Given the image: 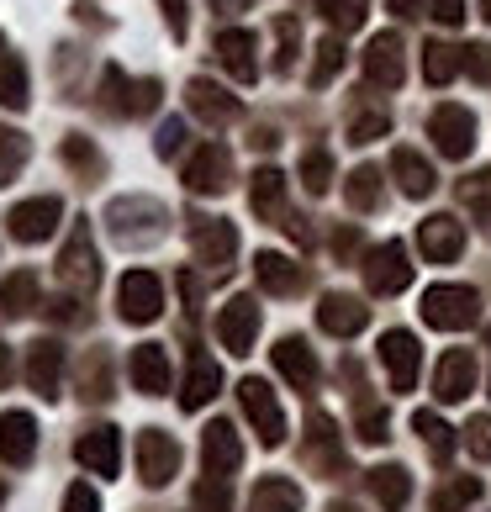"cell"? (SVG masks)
Listing matches in <instances>:
<instances>
[{"mask_svg":"<svg viewBox=\"0 0 491 512\" xmlns=\"http://www.w3.org/2000/svg\"><path fill=\"white\" fill-rule=\"evenodd\" d=\"M317 11H323L338 32H354L365 22V0H317Z\"/></svg>","mask_w":491,"mask_h":512,"instance_id":"cell-39","label":"cell"},{"mask_svg":"<svg viewBox=\"0 0 491 512\" xmlns=\"http://www.w3.org/2000/svg\"><path fill=\"white\" fill-rule=\"evenodd\" d=\"M476 317H481V296L470 286H428L423 291V322L428 328L455 333V328H470Z\"/></svg>","mask_w":491,"mask_h":512,"instance_id":"cell-1","label":"cell"},{"mask_svg":"<svg viewBox=\"0 0 491 512\" xmlns=\"http://www.w3.org/2000/svg\"><path fill=\"white\" fill-rule=\"evenodd\" d=\"M175 470H180V444L159 428H143L138 433V476H143V486H164Z\"/></svg>","mask_w":491,"mask_h":512,"instance_id":"cell-8","label":"cell"},{"mask_svg":"<svg viewBox=\"0 0 491 512\" xmlns=\"http://www.w3.org/2000/svg\"><path fill=\"white\" fill-rule=\"evenodd\" d=\"M64 512H101V497L90 491L85 481L80 486H69V497H64Z\"/></svg>","mask_w":491,"mask_h":512,"instance_id":"cell-46","label":"cell"},{"mask_svg":"<svg viewBox=\"0 0 491 512\" xmlns=\"http://www.w3.org/2000/svg\"><path fill=\"white\" fill-rule=\"evenodd\" d=\"M0 101H6L11 111L27 106V69L16 59H0Z\"/></svg>","mask_w":491,"mask_h":512,"instance_id":"cell-38","label":"cell"},{"mask_svg":"<svg viewBox=\"0 0 491 512\" xmlns=\"http://www.w3.org/2000/svg\"><path fill=\"white\" fill-rule=\"evenodd\" d=\"M185 101H191V111H196L201 122H233L238 111H243L228 90L212 85V80H191V85H185Z\"/></svg>","mask_w":491,"mask_h":512,"instance_id":"cell-23","label":"cell"},{"mask_svg":"<svg viewBox=\"0 0 491 512\" xmlns=\"http://www.w3.org/2000/svg\"><path fill=\"white\" fill-rule=\"evenodd\" d=\"M418 249H423V259H433V264H455L460 249H465V227H460L455 217H428V222L418 227Z\"/></svg>","mask_w":491,"mask_h":512,"instance_id":"cell-18","label":"cell"},{"mask_svg":"<svg viewBox=\"0 0 491 512\" xmlns=\"http://www.w3.org/2000/svg\"><path fill=\"white\" fill-rule=\"evenodd\" d=\"M201 460H206V476L212 481H228L233 470L243 465V444H238V428L233 423H212L201 439Z\"/></svg>","mask_w":491,"mask_h":512,"instance_id":"cell-14","label":"cell"},{"mask_svg":"<svg viewBox=\"0 0 491 512\" xmlns=\"http://www.w3.org/2000/svg\"><path fill=\"white\" fill-rule=\"evenodd\" d=\"M460 64H465V74H476L481 85H491V48H486V43L460 48Z\"/></svg>","mask_w":491,"mask_h":512,"instance_id":"cell-43","label":"cell"},{"mask_svg":"<svg viewBox=\"0 0 491 512\" xmlns=\"http://www.w3.org/2000/svg\"><path fill=\"white\" fill-rule=\"evenodd\" d=\"M22 164H27V138L11 127H0V185H11Z\"/></svg>","mask_w":491,"mask_h":512,"instance_id":"cell-37","label":"cell"},{"mask_svg":"<svg viewBox=\"0 0 491 512\" xmlns=\"http://www.w3.org/2000/svg\"><path fill=\"white\" fill-rule=\"evenodd\" d=\"M127 375H132V386H138L143 396H164L169 391V354L159 344H138L127 359Z\"/></svg>","mask_w":491,"mask_h":512,"instance_id":"cell-21","label":"cell"},{"mask_svg":"<svg viewBox=\"0 0 491 512\" xmlns=\"http://www.w3.org/2000/svg\"><path fill=\"white\" fill-rule=\"evenodd\" d=\"M6 381H11V349L0 344V386H6Z\"/></svg>","mask_w":491,"mask_h":512,"instance_id":"cell-52","label":"cell"},{"mask_svg":"<svg viewBox=\"0 0 491 512\" xmlns=\"http://www.w3.org/2000/svg\"><path fill=\"white\" fill-rule=\"evenodd\" d=\"M465 449L476 454V460H491V417H470V428H465Z\"/></svg>","mask_w":491,"mask_h":512,"instance_id":"cell-44","label":"cell"},{"mask_svg":"<svg viewBox=\"0 0 491 512\" xmlns=\"http://www.w3.org/2000/svg\"><path fill=\"white\" fill-rule=\"evenodd\" d=\"M370 491H375V502H381L386 512H402L407 497H412V476L402 465H381V470H370Z\"/></svg>","mask_w":491,"mask_h":512,"instance_id":"cell-29","label":"cell"},{"mask_svg":"<svg viewBox=\"0 0 491 512\" xmlns=\"http://www.w3.org/2000/svg\"><path fill=\"white\" fill-rule=\"evenodd\" d=\"M476 497H481V481L476 476H455L444 491H433V512H465Z\"/></svg>","mask_w":491,"mask_h":512,"instance_id":"cell-35","label":"cell"},{"mask_svg":"<svg viewBox=\"0 0 491 512\" xmlns=\"http://www.w3.org/2000/svg\"><path fill=\"white\" fill-rule=\"evenodd\" d=\"M418 359H423V349H418V338H412V333L391 328L381 338V365L391 375V391H412V386H418Z\"/></svg>","mask_w":491,"mask_h":512,"instance_id":"cell-12","label":"cell"},{"mask_svg":"<svg viewBox=\"0 0 491 512\" xmlns=\"http://www.w3.org/2000/svg\"><path fill=\"white\" fill-rule=\"evenodd\" d=\"M32 301H37V275L32 270H16L6 286H0V312H6V317L32 312Z\"/></svg>","mask_w":491,"mask_h":512,"instance_id":"cell-32","label":"cell"},{"mask_svg":"<svg viewBox=\"0 0 491 512\" xmlns=\"http://www.w3.org/2000/svg\"><path fill=\"white\" fill-rule=\"evenodd\" d=\"M249 512H301V491L286 476H264L249 497Z\"/></svg>","mask_w":491,"mask_h":512,"instance_id":"cell-28","label":"cell"},{"mask_svg":"<svg viewBox=\"0 0 491 512\" xmlns=\"http://www.w3.org/2000/svg\"><path fill=\"white\" fill-rule=\"evenodd\" d=\"M196 502L206 512H228V481H201L196 486Z\"/></svg>","mask_w":491,"mask_h":512,"instance_id":"cell-45","label":"cell"},{"mask_svg":"<svg viewBox=\"0 0 491 512\" xmlns=\"http://www.w3.org/2000/svg\"><path fill=\"white\" fill-rule=\"evenodd\" d=\"M59 375H64V349L53 344H32V354H27V381H32V391H43V396H59Z\"/></svg>","mask_w":491,"mask_h":512,"instance_id":"cell-24","label":"cell"},{"mask_svg":"<svg viewBox=\"0 0 491 512\" xmlns=\"http://www.w3.org/2000/svg\"><path fill=\"white\" fill-rule=\"evenodd\" d=\"M433 391H439V402H465V396L476 391V354H470V349H449L439 359Z\"/></svg>","mask_w":491,"mask_h":512,"instance_id":"cell-16","label":"cell"},{"mask_svg":"<svg viewBox=\"0 0 491 512\" xmlns=\"http://www.w3.org/2000/svg\"><path fill=\"white\" fill-rule=\"evenodd\" d=\"M249 201L264 222H286V175L280 169H259L249 185Z\"/></svg>","mask_w":491,"mask_h":512,"instance_id":"cell-25","label":"cell"},{"mask_svg":"<svg viewBox=\"0 0 491 512\" xmlns=\"http://www.w3.org/2000/svg\"><path fill=\"white\" fill-rule=\"evenodd\" d=\"M391 11H402V16H412V11H418V0H391Z\"/></svg>","mask_w":491,"mask_h":512,"instance_id":"cell-53","label":"cell"},{"mask_svg":"<svg viewBox=\"0 0 491 512\" xmlns=\"http://www.w3.org/2000/svg\"><path fill=\"white\" fill-rule=\"evenodd\" d=\"M217 59L228 64L233 80L249 85L254 74H259V64H254V32H238V27H233V32H222V37H217Z\"/></svg>","mask_w":491,"mask_h":512,"instance_id":"cell-26","label":"cell"},{"mask_svg":"<svg viewBox=\"0 0 491 512\" xmlns=\"http://www.w3.org/2000/svg\"><path fill=\"white\" fill-rule=\"evenodd\" d=\"M365 280L375 296H396L412 286V264H407V249L402 243H381V249H370V264H365Z\"/></svg>","mask_w":491,"mask_h":512,"instance_id":"cell-7","label":"cell"},{"mask_svg":"<svg viewBox=\"0 0 491 512\" xmlns=\"http://www.w3.org/2000/svg\"><path fill=\"white\" fill-rule=\"evenodd\" d=\"M164 16H169V32L185 37V0H164Z\"/></svg>","mask_w":491,"mask_h":512,"instance_id":"cell-50","label":"cell"},{"mask_svg":"<svg viewBox=\"0 0 491 512\" xmlns=\"http://www.w3.org/2000/svg\"><path fill=\"white\" fill-rule=\"evenodd\" d=\"M59 280L74 291V296H90V286L101 280V264H96V249H90V233L85 227H74L64 254H59Z\"/></svg>","mask_w":491,"mask_h":512,"instance_id":"cell-6","label":"cell"},{"mask_svg":"<svg viewBox=\"0 0 491 512\" xmlns=\"http://www.w3.org/2000/svg\"><path fill=\"white\" fill-rule=\"evenodd\" d=\"M228 175H233V154L222 143L196 148V159L185 164V185H191L196 196H222L228 191Z\"/></svg>","mask_w":491,"mask_h":512,"instance_id":"cell-10","label":"cell"},{"mask_svg":"<svg viewBox=\"0 0 491 512\" xmlns=\"http://www.w3.org/2000/svg\"><path fill=\"white\" fill-rule=\"evenodd\" d=\"M481 6H486V22H491V0H481Z\"/></svg>","mask_w":491,"mask_h":512,"instance_id":"cell-55","label":"cell"},{"mask_svg":"<svg viewBox=\"0 0 491 512\" xmlns=\"http://www.w3.org/2000/svg\"><path fill=\"white\" fill-rule=\"evenodd\" d=\"M386 132H391L386 111H365V117L349 122V143H375V138H386Z\"/></svg>","mask_w":491,"mask_h":512,"instance_id":"cell-42","label":"cell"},{"mask_svg":"<svg viewBox=\"0 0 491 512\" xmlns=\"http://www.w3.org/2000/svg\"><path fill=\"white\" fill-rule=\"evenodd\" d=\"M32 454H37V423H32V412H6L0 417V460L6 465H32Z\"/></svg>","mask_w":491,"mask_h":512,"instance_id":"cell-20","label":"cell"},{"mask_svg":"<svg viewBox=\"0 0 491 512\" xmlns=\"http://www.w3.org/2000/svg\"><path fill=\"white\" fill-rule=\"evenodd\" d=\"M317 322H323V333H333V338H354L370 322V307L360 296L333 291V296H323V307H317Z\"/></svg>","mask_w":491,"mask_h":512,"instance_id":"cell-19","label":"cell"},{"mask_svg":"<svg viewBox=\"0 0 491 512\" xmlns=\"http://www.w3.org/2000/svg\"><path fill=\"white\" fill-rule=\"evenodd\" d=\"M74 460H80L90 476H117V465H122V433L117 428H85L80 433V444H74Z\"/></svg>","mask_w":491,"mask_h":512,"instance_id":"cell-11","label":"cell"},{"mask_svg":"<svg viewBox=\"0 0 491 512\" xmlns=\"http://www.w3.org/2000/svg\"><path fill=\"white\" fill-rule=\"evenodd\" d=\"M238 396H243V412H249V423H254V433H259V444H264V449H275L280 439H286V412H280L275 391L264 386L259 375H249V381L238 386Z\"/></svg>","mask_w":491,"mask_h":512,"instance_id":"cell-3","label":"cell"},{"mask_svg":"<svg viewBox=\"0 0 491 512\" xmlns=\"http://www.w3.org/2000/svg\"><path fill=\"white\" fill-rule=\"evenodd\" d=\"M391 175L402 180L407 196H428L433 191V169H428L423 154H412V148H396V154H391Z\"/></svg>","mask_w":491,"mask_h":512,"instance_id":"cell-30","label":"cell"},{"mask_svg":"<svg viewBox=\"0 0 491 512\" xmlns=\"http://www.w3.org/2000/svg\"><path fill=\"white\" fill-rule=\"evenodd\" d=\"M0 507H6V491H0Z\"/></svg>","mask_w":491,"mask_h":512,"instance_id":"cell-56","label":"cell"},{"mask_svg":"<svg viewBox=\"0 0 491 512\" xmlns=\"http://www.w3.org/2000/svg\"><path fill=\"white\" fill-rule=\"evenodd\" d=\"M338 69H344V43H338V37H323V43H317V69H312V85H328Z\"/></svg>","mask_w":491,"mask_h":512,"instance_id":"cell-41","label":"cell"},{"mask_svg":"<svg viewBox=\"0 0 491 512\" xmlns=\"http://www.w3.org/2000/svg\"><path fill=\"white\" fill-rule=\"evenodd\" d=\"M191 243H196V259L206 264V270H233V254H238V233H233V222H196V233H191Z\"/></svg>","mask_w":491,"mask_h":512,"instance_id":"cell-15","label":"cell"},{"mask_svg":"<svg viewBox=\"0 0 491 512\" xmlns=\"http://www.w3.org/2000/svg\"><path fill=\"white\" fill-rule=\"evenodd\" d=\"M254 333H259V307H254V296H233L228 307L217 312V338H222V349L243 359V354L254 349Z\"/></svg>","mask_w":491,"mask_h":512,"instance_id":"cell-9","label":"cell"},{"mask_svg":"<svg viewBox=\"0 0 491 512\" xmlns=\"http://www.w3.org/2000/svg\"><path fill=\"white\" fill-rule=\"evenodd\" d=\"M164 307V286H159V275L154 270H127L122 275V286H117V312L122 322H154Z\"/></svg>","mask_w":491,"mask_h":512,"instance_id":"cell-4","label":"cell"},{"mask_svg":"<svg viewBox=\"0 0 491 512\" xmlns=\"http://www.w3.org/2000/svg\"><path fill=\"white\" fill-rule=\"evenodd\" d=\"M212 6H217V11H238V6H243V0H212Z\"/></svg>","mask_w":491,"mask_h":512,"instance_id":"cell-54","label":"cell"},{"mask_svg":"<svg viewBox=\"0 0 491 512\" xmlns=\"http://www.w3.org/2000/svg\"><path fill=\"white\" fill-rule=\"evenodd\" d=\"M111 233L132 249H143V243H159L164 233V206L148 201V196H127V201H111Z\"/></svg>","mask_w":491,"mask_h":512,"instance_id":"cell-2","label":"cell"},{"mask_svg":"<svg viewBox=\"0 0 491 512\" xmlns=\"http://www.w3.org/2000/svg\"><path fill=\"white\" fill-rule=\"evenodd\" d=\"M217 386H222V370H217L206 354H196V359H191V375H185V391H180V407H185V412L206 407V402L217 396Z\"/></svg>","mask_w":491,"mask_h":512,"instance_id":"cell-27","label":"cell"},{"mask_svg":"<svg viewBox=\"0 0 491 512\" xmlns=\"http://www.w3.org/2000/svg\"><path fill=\"white\" fill-rule=\"evenodd\" d=\"M64 159H69V164H80V169H101V154H96L90 143H80V138H69V143H64Z\"/></svg>","mask_w":491,"mask_h":512,"instance_id":"cell-47","label":"cell"},{"mask_svg":"<svg viewBox=\"0 0 491 512\" xmlns=\"http://www.w3.org/2000/svg\"><path fill=\"white\" fill-rule=\"evenodd\" d=\"M386 428H391V417H386V412H365V417H360V439H365V444H381V439H386Z\"/></svg>","mask_w":491,"mask_h":512,"instance_id":"cell-48","label":"cell"},{"mask_svg":"<svg viewBox=\"0 0 491 512\" xmlns=\"http://www.w3.org/2000/svg\"><path fill=\"white\" fill-rule=\"evenodd\" d=\"M460 48H449V43H428L423 48V74H428V85H449L460 74Z\"/></svg>","mask_w":491,"mask_h":512,"instance_id":"cell-33","label":"cell"},{"mask_svg":"<svg viewBox=\"0 0 491 512\" xmlns=\"http://www.w3.org/2000/svg\"><path fill=\"white\" fill-rule=\"evenodd\" d=\"M433 16H439V22H449V27H455L460 16H465V0H439V6H433Z\"/></svg>","mask_w":491,"mask_h":512,"instance_id":"cell-51","label":"cell"},{"mask_svg":"<svg viewBox=\"0 0 491 512\" xmlns=\"http://www.w3.org/2000/svg\"><path fill=\"white\" fill-rule=\"evenodd\" d=\"M412 428L423 433V444L433 449V460H449V449H455V439H449V423L433 412H412Z\"/></svg>","mask_w":491,"mask_h":512,"instance_id":"cell-36","label":"cell"},{"mask_svg":"<svg viewBox=\"0 0 491 512\" xmlns=\"http://www.w3.org/2000/svg\"><path fill=\"white\" fill-rule=\"evenodd\" d=\"M254 275H259V286L275 291V296H291V291L301 286V270H296L286 254H259V259H254Z\"/></svg>","mask_w":491,"mask_h":512,"instance_id":"cell-31","label":"cell"},{"mask_svg":"<svg viewBox=\"0 0 491 512\" xmlns=\"http://www.w3.org/2000/svg\"><path fill=\"white\" fill-rule=\"evenodd\" d=\"M428 138L439 143V154L449 159H465L470 148H476V117H470L465 106H433V117H428Z\"/></svg>","mask_w":491,"mask_h":512,"instance_id":"cell-5","label":"cell"},{"mask_svg":"<svg viewBox=\"0 0 491 512\" xmlns=\"http://www.w3.org/2000/svg\"><path fill=\"white\" fill-rule=\"evenodd\" d=\"M180 143H185V127H180V122H164V127H159V154H164V159L180 154Z\"/></svg>","mask_w":491,"mask_h":512,"instance_id":"cell-49","label":"cell"},{"mask_svg":"<svg viewBox=\"0 0 491 512\" xmlns=\"http://www.w3.org/2000/svg\"><path fill=\"white\" fill-rule=\"evenodd\" d=\"M349 206L354 212H375L381 206V169H370V164H360L349 175Z\"/></svg>","mask_w":491,"mask_h":512,"instance_id":"cell-34","label":"cell"},{"mask_svg":"<svg viewBox=\"0 0 491 512\" xmlns=\"http://www.w3.org/2000/svg\"><path fill=\"white\" fill-rule=\"evenodd\" d=\"M59 196H32V201H22V206H11V238H22V243H43L53 227H59Z\"/></svg>","mask_w":491,"mask_h":512,"instance_id":"cell-13","label":"cell"},{"mask_svg":"<svg viewBox=\"0 0 491 512\" xmlns=\"http://www.w3.org/2000/svg\"><path fill=\"white\" fill-rule=\"evenodd\" d=\"M301 180H307V191H312V196H323V191H328V180H333V159L323 154V148H312V154L301 159Z\"/></svg>","mask_w":491,"mask_h":512,"instance_id":"cell-40","label":"cell"},{"mask_svg":"<svg viewBox=\"0 0 491 512\" xmlns=\"http://www.w3.org/2000/svg\"><path fill=\"white\" fill-rule=\"evenodd\" d=\"M275 370L286 375L296 391L317 386V359H312V349L301 344V338H280V344H275Z\"/></svg>","mask_w":491,"mask_h":512,"instance_id":"cell-22","label":"cell"},{"mask_svg":"<svg viewBox=\"0 0 491 512\" xmlns=\"http://www.w3.org/2000/svg\"><path fill=\"white\" fill-rule=\"evenodd\" d=\"M365 74H370V85H381V90H396L402 85V37L396 32H381V37H370V48H365Z\"/></svg>","mask_w":491,"mask_h":512,"instance_id":"cell-17","label":"cell"}]
</instances>
